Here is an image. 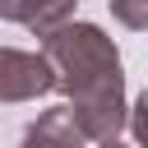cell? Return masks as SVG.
Returning a JSON list of instances; mask_svg holds the SVG:
<instances>
[{
    "mask_svg": "<svg viewBox=\"0 0 148 148\" xmlns=\"http://www.w3.org/2000/svg\"><path fill=\"white\" fill-rule=\"evenodd\" d=\"M37 37L51 65V88L69 97L65 106L79 134L88 143L120 139V130L130 125V106H125V69L116 42L97 23H79L74 14L42 28Z\"/></svg>",
    "mask_w": 148,
    "mask_h": 148,
    "instance_id": "obj_1",
    "label": "cell"
},
{
    "mask_svg": "<svg viewBox=\"0 0 148 148\" xmlns=\"http://www.w3.org/2000/svg\"><path fill=\"white\" fill-rule=\"evenodd\" d=\"M51 92V65L42 51L0 46V102H37Z\"/></svg>",
    "mask_w": 148,
    "mask_h": 148,
    "instance_id": "obj_2",
    "label": "cell"
},
{
    "mask_svg": "<svg viewBox=\"0 0 148 148\" xmlns=\"http://www.w3.org/2000/svg\"><path fill=\"white\" fill-rule=\"evenodd\" d=\"M83 143H88V139L79 134L69 106H51V111H42V116L23 130V139H18V148H83Z\"/></svg>",
    "mask_w": 148,
    "mask_h": 148,
    "instance_id": "obj_3",
    "label": "cell"
},
{
    "mask_svg": "<svg viewBox=\"0 0 148 148\" xmlns=\"http://www.w3.org/2000/svg\"><path fill=\"white\" fill-rule=\"evenodd\" d=\"M74 5H79V0H0V18H5V23H18V28L42 32V28H51V23L69 18V14H74Z\"/></svg>",
    "mask_w": 148,
    "mask_h": 148,
    "instance_id": "obj_4",
    "label": "cell"
},
{
    "mask_svg": "<svg viewBox=\"0 0 148 148\" xmlns=\"http://www.w3.org/2000/svg\"><path fill=\"white\" fill-rule=\"evenodd\" d=\"M111 5V18L130 32H143L148 28V0H106Z\"/></svg>",
    "mask_w": 148,
    "mask_h": 148,
    "instance_id": "obj_5",
    "label": "cell"
},
{
    "mask_svg": "<svg viewBox=\"0 0 148 148\" xmlns=\"http://www.w3.org/2000/svg\"><path fill=\"white\" fill-rule=\"evenodd\" d=\"M102 148H130V143H120V139H102Z\"/></svg>",
    "mask_w": 148,
    "mask_h": 148,
    "instance_id": "obj_6",
    "label": "cell"
}]
</instances>
